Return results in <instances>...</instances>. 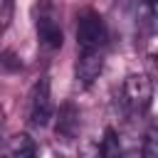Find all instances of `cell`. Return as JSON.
<instances>
[{
    "label": "cell",
    "mask_w": 158,
    "mask_h": 158,
    "mask_svg": "<svg viewBox=\"0 0 158 158\" xmlns=\"http://www.w3.org/2000/svg\"><path fill=\"white\" fill-rule=\"evenodd\" d=\"M79 126H81V118H79V109L74 104H64L59 109V116H57V136L64 138V141H72L77 138L79 133Z\"/></svg>",
    "instance_id": "6"
},
{
    "label": "cell",
    "mask_w": 158,
    "mask_h": 158,
    "mask_svg": "<svg viewBox=\"0 0 158 158\" xmlns=\"http://www.w3.org/2000/svg\"><path fill=\"white\" fill-rule=\"evenodd\" d=\"M148 2H153V0H148Z\"/></svg>",
    "instance_id": "12"
},
{
    "label": "cell",
    "mask_w": 158,
    "mask_h": 158,
    "mask_svg": "<svg viewBox=\"0 0 158 158\" xmlns=\"http://www.w3.org/2000/svg\"><path fill=\"white\" fill-rule=\"evenodd\" d=\"M101 69H104V52H101V49L81 52L79 59H77V67H74L77 84H79V86H91V84L99 79Z\"/></svg>",
    "instance_id": "5"
},
{
    "label": "cell",
    "mask_w": 158,
    "mask_h": 158,
    "mask_svg": "<svg viewBox=\"0 0 158 158\" xmlns=\"http://www.w3.org/2000/svg\"><path fill=\"white\" fill-rule=\"evenodd\" d=\"M141 158H158V131L156 128H148L143 148H141Z\"/></svg>",
    "instance_id": "9"
},
{
    "label": "cell",
    "mask_w": 158,
    "mask_h": 158,
    "mask_svg": "<svg viewBox=\"0 0 158 158\" xmlns=\"http://www.w3.org/2000/svg\"><path fill=\"white\" fill-rule=\"evenodd\" d=\"M35 30H37V40L44 49L54 52L62 47L64 35H62V22H59V12L54 7L52 0H42L37 5V17H35Z\"/></svg>",
    "instance_id": "1"
},
{
    "label": "cell",
    "mask_w": 158,
    "mask_h": 158,
    "mask_svg": "<svg viewBox=\"0 0 158 158\" xmlns=\"http://www.w3.org/2000/svg\"><path fill=\"white\" fill-rule=\"evenodd\" d=\"M106 40H109V30H106L104 17L94 10H84L77 20V44L81 47V52L101 49Z\"/></svg>",
    "instance_id": "2"
},
{
    "label": "cell",
    "mask_w": 158,
    "mask_h": 158,
    "mask_svg": "<svg viewBox=\"0 0 158 158\" xmlns=\"http://www.w3.org/2000/svg\"><path fill=\"white\" fill-rule=\"evenodd\" d=\"M2 131H5V111L0 109V138H2Z\"/></svg>",
    "instance_id": "11"
},
{
    "label": "cell",
    "mask_w": 158,
    "mask_h": 158,
    "mask_svg": "<svg viewBox=\"0 0 158 158\" xmlns=\"http://www.w3.org/2000/svg\"><path fill=\"white\" fill-rule=\"evenodd\" d=\"M2 146H5L7 158H37V146L27 133H17V136L7 138V143H2Z\"/></svg>",
    "instance_id": "7"
},
{
    "label": "cell",
    "mask_w": 158,
    "mask_h": 158,
    "mask_svg": "<svg viewBox=\"0 0 158 158\" xmlns=\"http://www.w3.org/2000/svg\"><path fill=\"white\" fill-rule=\"evenodd\" d=\"M52 118V94H49V79L42 77L32 94H30V123L32 126H47Z\"/></svg>",
    "instance_id": "4"
},
{
    "label": "cell",
    "mask_w": 158,
    "mask_h": 158,
    "mask_svg": "<svg viewBox=\"0 0 158 158\" xmlns=\"http://www.w3.org/2000/svg\"><path fill=\"white\" fill-rule=\"evenodd\" d=\"M151 99H153V81L146 77V74H128L121 84V104L133 111V114H141L151 106Z\"/></svg>",
    "instance_id": "3"
},
{
    "label": "cell",
    "mask_w": 158,
    "mask_h": 158,
    "mask_svg": "<svg viewBox=\"0 0 158 158\" xmlns=\"http://www.w3.org/2000/svg\"><path fill=\"white\" fill-rule=\"evenodd\" d=\"M96 158H121V141L114 128L104 131V138L96 148Z\"/></svg>",
    "instance_id": "8"
},
{
    "label": "cell",
    "mask_w": 158,
    "mask_h": 158,
    "mask_svg": "<svg viewBox=\"0 0 158 158\" xmlns=\"http://www.w3.org/2000/svg\"><path fill=\"white\" fill-rule=\"evenodd\" d=\"M12 0H0V30H5L12 20Z\"/></svg>",
    "instance_id": "10"
}]
</instances>
